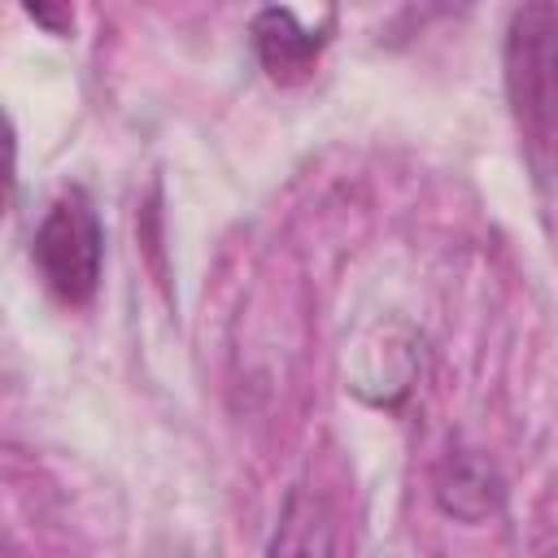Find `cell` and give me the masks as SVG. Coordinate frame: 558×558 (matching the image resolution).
Instances as JSON below:
<instances>
[{"label": "cell", "instance_id": "cell-2", "mask_svg": "<svg viewBox=\"0 0 558 558\" xmlns=\"http://www.w3.org/2000/svg\"><path fill=\"white\" fill-rule=\"evenodd\" d=\"M31 257L39 266L44 288L61 305H87L96 296L100 266H105V231H100L92 201L78 187L61 192L44 209V218L35 227Z\"/></svg>", "mask_w": 558, "mask_h": 558}, {"label": "cell", "instance_id": "cell-3", "mask_svg": "<svg viewBox=\"0 0 558 558\" xmlns=\"http://www.w3.org/2000/svg\"><path fill=\"white\" fill-rule=\"evenodd\" d=\"M506 501V480L501 471L475 453V449H458L440 462L436 471V506L445 514H453L458 523H484L501 510Z\"/></svg>", "mask_w": 558, "mask_h": 558}, {"label": "cell", "instance_id": "cell-6", "mask_svg": "<svg viewBox=\"0 0 558 558\" xmlns=\"http://www.w3.org/2000/svg\"><path fill=\"white\" fill-rule=\"evenodd\" d=\"M26 13H31V17H39V22H44V26H52V31H70V17H57V13H52V9H44V4H31Z\"/></svg>", "mask_w": 558, "mask_h": 558}, {"label": "cell", "instance_id": "cell-1", "mask_svg": "<svg viewBox=\"0 0 558 558\" xmlns=\"http://www.w3.org/2000/svg\"><path fill=\"white\" fill-rule=\"evenodd\" d=\"M506 105L523 161L536 183L558 179V9L523 4L510 13L501 44Z\"/></svg>", "mask_w": 558, "mask_h": 558}, {"label": "cell", "instance_id": "cell-5", "mask_svg": "<svg viewBox=\"0 0 558 558\" xmlns=\"http://www.w3.org/2000/svg\"><path fill=\"white\" fill-rule=\"evenodd\" d=\"M331 35L305 26L292 9H262L253 17V48L262 57V65L275 78H296L314 65V57L327 48Z\"/></svg>", "mask_w": 558, "mask_h": 558}, {"label": "cell", "instance_id": "cell-4", "mask_svg": "<svg viewBox=\"0 0 558 558\" xmlns=\"http://www.w3.org/2000/svg\"><path fill=\"white\" fill-rule=\"evenodd\" d=\"M266 558H336V514L323 493L301 484L283 497Z\"/></svg>", "mask_w": 558, "mask_h": 558}]
</instances>
